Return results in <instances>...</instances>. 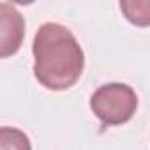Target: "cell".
Segmentation results:
<instances>
[{
    "label": "cell",
    "mask_w": 150,
    "mask_h": 150,
    "mask_svg": "<svg viewBox=\"0 0 150 150\" xmlns=\"http://www.w3.org/2000/svg\"><path fill=\"white\" fill-rule=\"evenodd\" d=\"M34 76L48 90L76 85L85 67V53L76 35L60 23H42L32 42Z\"/></svg>",
    "instance_id": "cell-1"
},
{
    "label": "cell",
    "mask_w": 150,
    "mask_h": 150,
    "mask_svg": "<svg viewBox=\"0 0 150 150\" xmlns=\"http://www.w3.org/2000/svg\"><path fill=\"white\" fill-rule=\"evenodd\" d=\"M90 110L103 125H122L134 117L138 110V96L131 85L117 81L106 83L92 94Z\"/></svg>",
    "instance_id": "cell-2"
},
{
    "label": "cell",
    "mask_w": 150,
    "mask_h": 150,
    "mask_svg": "<svg viewBox=\"0 0 150 150\" xmlns=\"http://www.w3.org/2000/svg\"><path fill=\"white\" fill-rule=\"evenodd\" d=\"M25 39V18L13 6L0 2V58L20 51Z\"/></svg>",
    "instance_id": "cell-3"
},
{
    "label": "cell",
    "mask_w": 150,
    "mask_h": 150,
    "mask_svg": "<svg viewBox=\"0 0 150 150\" xmlns=\"http://www.w3.org/2000/svg\"><path fill=\"white\" fill-rule=\"evenodd\" d=\"M0 150H32L30 138L18 127H0Z\"/></svg>",
    "instance_id": "cell-4"
},
{
    "label": "cell",
    "mask_w": 150,
    "mask_h": 150,
    "mask_svg": "<svg viewBox=\"0 0 150 150\" xmlns=\"http://www.w3.org/2000/svg\"><path fill=\"white\" fill-rule=\"evenodd\" d=\"M120 9L124 11V16L138 27H146L150 21V4L146 2H120Z\"/></svg>",
    "instance_id": "cell-5"
}]
</instances>
